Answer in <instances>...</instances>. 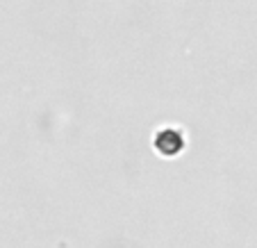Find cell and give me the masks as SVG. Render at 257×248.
<instances>
[{
  "instance_id": "obj_1",
  "label": "cell",
  "mask_w": 257,
  "mask_h": 248,
  "mask_svg": "<svg viewBox=\"0 0 257 248\" xmlns=\"http://www.w3.org/2000/svg\"><path fill=\"white\" fill-rule=\"evenodd\" d=\"M155 146L162 155H175V153H180L185 148V137L180 135L178 130H162L157 132Z\"/></svg>"
}]
</instances>
